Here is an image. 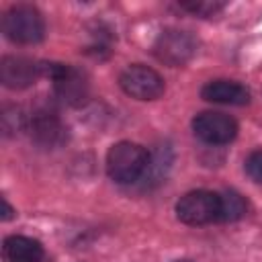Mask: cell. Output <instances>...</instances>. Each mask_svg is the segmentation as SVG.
Segmentation results:
<instances>
[{
    "mask_svg": "<svg viewBox=\"0 0 262 262\" xmlns=\"http://www.w3.org/2000/svg\"><path fill=\"white\" fill-rule=\"evenodd\" d=\"M147 166V149L133 141H119L106 154V172L119 184H131L139 180L145 174Z\"/></svg>",
    "mask_w": 262,
    "mask_h": 262,
    "instance_id": "1",
    "label": "cell"
},
{
    "mask_svg": "<svg viewBox=\"0 0 262 262\" xmlns=\"http://www.w3.org/2000/svg\"><path fill=\"white\" fill-rule=\"evenodd\" d=\"M2 33L12 43L33 45L39 43L45 35V20L33 6H12L2 16Z\"/></svg>",
    "mask_w": 262,
    "mask_h": 262,
    "instance_id": "2",
    "label": "cell"
},
{
    "mask_svg": "<svg viewBox=\"0 0 262 262\" xmlns=\"http://www.w3.org/2000/svg\"><path fill=\"white\" fill-rule=\"evenodd\" d=\"M43 76H49L53 80V90L55 96L70 104V106H80L88 98V82L86 76L76 70L70 63H41Z\"/></svg>",
    "mask_w": 262,
    "mask_h": 262,
    "instance_id": "3",
    "label": "cell"
},
{
    "mask_svg": "<svg viewBox=\"0 0 262 262\" xmlns=\"http://www.w3.org/2000/svg\"><path fill=\"white\" fill-rule=\"evenodd\" d=\"M221 196L211 190H190L176 203V217L186 225H207L219 221Z\"/></svg>",
    "mask_w": 262,
    "mask_h": 262,
    "instance_id": "4",
    "label": "cell"
},
{
    "mask_svg": "<svg viewBox=\"0 0 262 262\" xmlns=\"http://www.w3.org/2000/svg\"><path fill=\"white\" fill-rule=\"evenodd\" d=\"M194 53H196V39L188 31H178V29L162 31L154 43V55L162 63L172 68L184 66Z\"/></svg>",
    "mask_w": 262,
    "mask_h": 262,
    "instance_id": "5",
    "label": "cell"
},
{
    "mask_svg": "<svg viewBox=\"0 0 262 262\" xmlns=\"http://www.w3.org/2000/svg\"><path fill=\"white\" fill-rule=\"evenodd\" d=\"M119 84L125 94L137 100H156L164 92V80L162 76L141 63H133L127 70H123Z\"/></svg>",
    "mask_w": 262,
    "mask_h": 262,
    "instance_id": "6",
    "label": "cell"
},
{
    "mask_svg": "<svg viewBox=\"0 0 262 262\" xmlns=\"http://www.w3.org/2000/svg\"><path fill=\"white\" fill-rule=\"evenodd\" d=\"M29 135L31 139L45 149H55L61 147L68 141V127L66 123L49 108L35 111L29 117Z\"/></svg>",
    "mask_w": 262,
    "mask_h": 262,
    "instance_id": "7",
    "label": "cell"
},
{
    "mask_svg": "<svg viewBox=\"0 0 262 262\" xmlns=\"http://www.w3.org/2000/svg\"><path fill=\"white\" fill-rule=\"evenodd\" d=\"M192 131L194 135L211 145H223L235 139L237 135V123L223 113L205 111L192 119Z\"/></svg>",
    "mask_w": 262,
    "mask_h": 262,
    "instance_id": "8",
    "label": "cell"
},
{
    "mask_svg": "<svg viewBox=\"0 0 262 262\" xmlns=\"http://www.w3.org/2000/svg\"><path fill=\"white\" fill-rule=\"evenodd\" d=\"M43 76L41 63L20 57V55H6L0 61V82L10 90H23L35 84V80Z\"/></svg>",
    "mask_w": 262,
    "mask_h": 262,
    "instance_id": "9",
    "label": "cell"
},
{
    "mask_svg": "<svg viewBox=\"0 0 262 262\" xmlns=\"http://www.w3.org/2000/svg\"><path fill=\"white\" fill-rule=\"evenodd\" d=\"M201 96L209 102L217 104H233V106H244L250 102V90L233 80H211L203 86Z\"/></svg>",
    "mask_w": 262,
    "mask_h": 262,
    "instance_id": "10",
    "label": "cell"
},
{
    "mask_svg": "<svg viewBox=\"0 0 262 262\" xmlns=\"http://www.w3.org/2000/svg\"><path fill=\"white\" fill-rule=\"evenodd\" d=\"M6 262H45L43 246L27 235H8L2 244Z\"/></svg>",
    "mask_w": 262,
    "mask_h": 262,
    "instance_id": "11",
    "label": "cell"
},
{
    "mask_svg": "<svg viewBox=\"0 0 262 262\" xmlns=\"http://www.w3.org/2000/svg\"><path fill=\"white\" fill-rule=\"evenodd\" d=\"M221 196V213H219V221H237L246 215V201L239 192L235 190H225L219 194Z\"/></svg>",
    "mask_w": 262,
    "mask_h": 262,
    "instance_id": "12",
    "label": "cell"
},
{
    "mask_svg": "<svg viewBox=\"0 0 262 262\" xmlns=\"http://www.w3.org/2000/svg\"><path fill=\"white\" fill-rule=\"evenodd\" d=\"M0 125H2L4 135H16L18 131H23V129L29 127V117L23 113L20 106H12V104H8V106L2 108Z\"/></svg>",
    "mask_w": 262,
    "mask_h": 262,
    "instance_id": "13",
    "label": "cell"
},
{
    "mask_svg": "<svg viewBox=\"0 0 262 262\" xmlns=\"http://www.w3.org/2000/svg\"><path fill=\"white\" fill-rule=\"evenodd\" d=\"M225 4L223 2H207V0H199V2H180L182 10H188L196 16H211L215 12H219Z\"/></svg>",
    "mask_w": 262,
    "mask_h": 262,
    "instance_id": "14",
    "label": "cell"
},
{
    "mask_svg": "<svg viewBox=\"0 0 262 262\" xmlns=\"http://www.w3.org/2000/svg\"><path fill=\"white\" fill-rule=\"evenodd\" d=\"M246 172L252 180L262 182V149H256L246 160Z\"/></svg>",
    "mask_w": 262,
    "mask_h": 262,
    "instance_id": "15",
    "label": "cell"
},
{
    "mask_svg": "<svg viewBox=\"0 0 262 262\" xmlns=\"http://www.w3.org/2000/svg\"><path fill=\"white\" fill-rule=\"evenodd\" d=\"M2 207H4V213H2V219H4V221H8V219L12 217V213H14V211H12V207L8 205V201H6V199H2Z\"/></svg>",
    "mask_w": 262,
    "mask_h": 262,
    "instance_id": "16",
    "label": "cell"
},
{
    "mask_svg": "<svg viewBox=\"0 0 262 262\" xmlns=\"http://www.w3.org/2000/svg\"><path fill=\"white\" fill-rule=\"evenodd\" d=\"M176 262H190V260H176Z\"/></svg>",
    "mask_w": 262,
    "mask_h": 262,
    "instance_id": "17",
    "label": "cell"
}]
</instances>
